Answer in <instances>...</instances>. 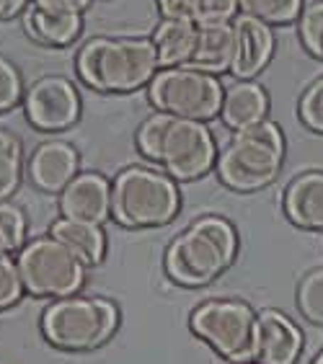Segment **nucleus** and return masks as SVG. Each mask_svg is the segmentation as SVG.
I'll list each match as a JSON object with an SVG mask.
<instances>
[{"instance_id":"f257e3e1","label":"nucleus","mask_w":323,"mask_h":364,"mask_svg":"<svg viewBox=\"0 0 323 364\" xmlns=\"http://www.w3.org/2000/svg\"><path fill=\"white\" fill-rule=\"evenodd\" d=\"M137 150L161 166L174 181H194L218 163V142L210 127L174 114H153L137 129Z\"/></svg>"},{"instance_id":"f03ea898","label":"nucleus","mask_w":323,"mask_h":364,"mask_svg":"<svg viewBox=\"0 0 323 364\" xmlns=\"http://www.w3.org/2000/svg\"><path fill=\"white\" fill-rule=\"evenodd\" d=\"M238 256V232L225 218L204 215L179 232L166 248L163 267L181 287H204L233 267Z\"/></svg>"},{"instance_id":"7ed1b4c3","label":"nucleus","mask_w":323,"mask_h":364,"mask_svg":"<svg viewBox=\"0 0 323 364\" xmlns=\"http://www.w3.org/2000/svg\"><path fill=\"white\" fill-rule=\"evenodd\" d=\"M75 68L80 80L93 91L129 93L150 85L161 65L150 39L93 36L78 52Z\"/></svg>"},{"instance_id":"20e7f679","label":"nucleus","mask_w":323,"mask_h":364,"mask_svg":"<svg viewBox=\"0 0 323 364\" xmlns=\"http://www.w3.org/2000/svg\"><path fill=\"white\" fill-rule=\"evenodd\" d=\"M181 194L169 173L129 166L112 181V218L122 228H163L179 215Z\"/></svg>"},{"instance_id":"39448f33","label":"nucleus","mask_w":323,"mask_h":364,"mask_svg":"<svg viewBox=\"0 0 323 364\" xmlns=\"http://www.w3.org/2000/svg\"><path fill=\"white\" fill-rule=\"evenodd\" d=\"M285 163V137L274 122L238 129L233 140L223 147L215 168L220 181L233 191L264 189L280 176Z\"/></svg>"},{"instance_id":"423d86ee","label":"nucleus","mask_w":323,"mask_h":364,"mask_svg":"<svg viewBox=\"0 0 323 364\" xmlns=\"http://www.w3.org/2000/svg\"><path fill=\"white\" fill-rule=\"evenodd\" d=\"M120 328V310L106 297L68 294L42 313L44 338L60 351H93Z\"/></svg>"},{"instance_id":"0eeeda50","label":"nucleus","mask_w":323,"mask_h":364,"mask_svg":"<svg viewBox=\"0 0 323 364\" xmlns=\"http://www.w3.org/2000/svg\"><path fill=\"white\" fill-rule=\"evenodd\" d=\"M191 333L233 364L253 362L256 310L240 300H207L189 318Z\"/></svg>"},{"instance_id":"6e6552de","label":"nucleus","mask_w":323,"mask_h":364,"mask_svg":"<svg viewBox=\"0 0 323 364\" xmlns=\"http://www.w3.org/2000/svg\"><path fill=\"white\" fill-rule=\"evenodd\" d=\"M223 85L212 73L199 68H166L150 80V101L158 112L184 119L210 122L223 106Z\"/></svg>"},{"instance_id":"1a4fd4ad","label":"nucleus","mask_w":323,"mask_h":364,"mask_svg":"<svg viewBox=\"0 0 323 364\" xmlns=\"http://www.w3.org/2000/svg\"><path fill=\"white\" fill-rule=\"evenodd\" d=\"M16 264H18L23 289L34 297H52V300L80 292V287L85 284V272H88L52 235L23 245Z\"/></svg>"},{"instance_id":"9d476101","label":"nucleus","mask_w":323,"mask_h":364,"mask_svg":"<svg viewBox=\"0 0 323 364\" xmlns=\"http://www.w3.org/2000/svg\"><path fill=\"white\" fill-rule=\"evenodd\" d=\"M23 114L42 132H63L80 119V96L63 75H44L23 93Z\"/></svg>"},{"instance_id":"9b49d317","label":"nucleus","mask_w":323,"mask_h":364,"mask_svg":"<svg viewBox=\"0 0 323 364\" xmlns=\"http://www.w3.org/2000/svg\"><path fill=\"white\" fill-rule=\"evenodd\" d=\"M305 346L300 326L282 310L267 308L256 313V364H295Z\"/></svg>"},{"instance_id":"f8f14e48","label":"nucleus","mask_w":323,"mask_h":364,"mask_svg":"<svg viewBox=\"0 0 323 364\" xmlns=\"http://www.w3.org/2000/svg\"><path fill=\"white\" fill-rule=\"evenodd\" d=\"M78 168L80 155L65 140H47L36 145L26 163L28 181L44 194H60L78 176Z\"/></svg>"},{"instance_id":"ddd939ff","label":"nucleus","mask_w":323,"mask_h":364,"mask_svg":"<svg viewBox=\"0 0 323 364\" xmlns=\"http://www.w3.org/2000/svg\"><path fill=\"white\" fill-rule=\"evenodd\" d=\"M60 212L68 220L101 225L112 218V181L101 173H78L63 191H60Z\"/></svg>"},{"instance_id":"4468645a","label":"nucleus","mask_w":323,"mask_h":364,"mask_svg":"<svg viewBox=\"0 0 323 364\" xmlns=\"http://www.w3.org/2000/svg\"><path fill=\"white\" fill-rule=\"evenodd\" d=\"M235 28V57H233L231 73L238 80H251L269 65L274 55V34L269 23L240 14L233 18Z\"/></svg>"},{"instance_id":"2eb2a0df","label":"nucleus","mask_w":323,"mask_h":364,"mask_svg":"<svg viewBox=\"0 0 323 364\" xmlns=\"http://www.w3.org/2000/svg\"><path fill=\"white\" fill-rule=\"evenodd\" d=\"M282 210L295 228L323 232V171H305L287 183Z\"/></svg>"},{"instance_id":"dca6fc26","label":"nucleus","mask_w":323,"mask_h":364,"mask_svg":"<svg viewBox=\"0 0 323 364\" xmlns=\"http://www.w3.org/2000/svg\"><path fill=\"white\" fill-rule=\"evenodd\" d=\"M23 28L36 44L44 47H68L83 31V14L73 11H55V8L31 6L23 14Z\"/></svg>"},{"instance_id":"f3484780","label":"nucleus","mask_w":323,"mask_h":364,"mask_svg":"<svg viewBox=\"0 0 323 364\" xmlns=\"http://www.w3.org/2000/svg\"><path fill=\"white\" fill-rule=\"evenodd\" d=\"M267 112H269L267 91L259 83H253V80H238V83H233L223 93L220 119L233 132L264 122L267 119Z\"/></svg>"},{"instance_id":"a211bd4d","label":"nucleus","mask_w":323,"mask_h":364,"mask_svg":"<svg viewBox=\"0 0 323 364\" xmlns=\"http://www.w3.org/2000/svg\"><path fill=\"white\" fill-rule=\"evenodd\" d=\"M50 235L63 243L85 269L99 267L106 256V232L101 230V225L60 218L52 223Z\"/></svg>"},{"instance_id":"6ab92c4d","label":"nucleus","mask_w":323,"mask_h":364,"mask_svg":"<svg viewBox=\"0 0 323 364\" xmlns=\"http://www.w3.org/2000/svg\"><path fill=\"white\" fill-rule=\"evenodd\" d=\"M235 57V28L233 23H199L197 47L191 55V68L204 73H228Z\"/></svg>"},{"instance_id":"aec40b11","label":"nucleus","mask_w":323,"mask_h":364,"mask_svg":"<svg viewBox=\"0 0 323 364\" xmlns=\"http://www.w3.org/2000/svg\"><path fill=\"white\" fill-rule=\"evenodd\" d=\"M199 23L189 18H163L153 34V47L161 68H179L189 65L194 47H197Z\"/></svg>"},{"instance_id":"412c9836","label":"nucleus","mask_w":323,"mask_h":364,"mask_svg":"<svg viewBox=\"0 0 323 364\" xmlns=\"http://www.w3.org/2000/svg\"><path fill=\"white\" fill-rule=\"evenodd\" d=\"M23 178V145L18 134L0 129V202L18 191Z\"/></svg>"},{"instance_id":"4be33fe9","label":"nucleus","mask_w":323,"mask_h":364,"mask_svg":"<svg viewBox=\"0 0 323 364\" xmlns=\"http://www.w3.org/2000/svg\"><path fill=\"white\" fill-rule=\"evenodd\" d=\"M240 14L253 16L264 23H290L300 18L302 0H238Z\"/></svg>"},{"instance_id":"5701e85b","label":"nucleus","mask_w":323,"mask_h":364,"mask_svg":"<svg viewBox=\"0 0 323 364\" xmlns=\"http://www.w3.org/2000/svg\"><path fill=\"white\" fill-rule=\"evenodd\" d=\"M28 223L16 204L0 202V251L18 253L26 245Z\"/></svg>"},{"instance_id":"b1692460","label":"nucleus","mask_w":323,"mask_h":364,"mask_svg":"<svg viewBox=\"0 0 323 364\" xmlns=\"http://www.w3.org/2000/svg\"><path fill=\"white\" fill-rule=\"evenodd\" d=\"M297 310L305 321L323 326V267L308 272L297 284Z\"/></svg>"},{"instance_id":"393cba45","label":"nucleus","mask_w":323,"mask_h":364,"mask_svg":"<svg viewBox=\"0 0 323 364\" xmlns=\"http://www.w3.org/2000/svg\"><path fill=\"white\" fill-rule=\"evenodd\" d=\"M300 39L310 55L323 60V0H313L300 11Z\"/></svg>"},{"instance_id":"a878e982","label":"nucleus","mask_w":323,"mask_h":364,"mask_svg":"<svg viewBox=\"0 0 323 364\" xmlns=\"http://www.w3.org/2000/svg\"><path fill=\"white\" fill-rule=\"evenodd\" d=\"M23 282L18 274V264L14 256L6 251H0V313L8 308H14L16 302L23 297Z\"/></svg>"},{"instance_id":"bb28decb","label":"nucleus","mask_w":323,"mask_h":364,"mask_svg":"<svg viewBox=\"0 0 323 364\" xmlns=\"http://www.w3.org/2000/svg\"><path fill=\"white\" fill-rule=\"evenodd\" d=\"M23 98V80L21 73L11 60L0 57V114L21 104Z\"/></svg>"},{"instance_id":"cd10ccee","label":"nucleus","mask_w":323,"mask_h":364,"mask_svg":"<svg viewBox=\"0 0 323 364\" xmlns=\"http://www.w3.org/2000/svg\"><path fill=\"white\" fill-rule=\"evenodd\" d=\"M300 119L302 124L323 134V75L308 85V91L300 98Z\"/></svg>"},{"instance_id":"c85d7f7f","label":"nucleus","mask_w":323,"mask_h":364,"mask_svg":"<svg viewBox=\"0 0 323 364\" xmlns=\"http://www.w3.org/2000/svg\"><path fill=\"white\" fill-rule=\"evenodd\" d=\"M238 14V0H197V23H231Z\"/></svg>"},{"instance_id":"c756f323","label":"nucleus","mask_w":323,"mask_h":364,"mask_svg":"<svg viewBox=\"0 0 323 364\" xmlns=\"http://www.w3.org/2000/svg\"><path fill=\"white\" fill-rule=\"evenodd\" d=\"M163 18H189L197 21V0H155Z\"/></svg>"},{"instance_id":"7c9ffc66","label":"nucleus","mask_w":323,"mask_h":364,"mask_svg":"<svg viewBox=\"0 0 323 364\" xmlns=\"http://www.w3.org/2000/svg\"><path fill=\"white\" fill-rule=\"evenodd\" d=\"M36 6L55 8V11H73V14H83L91 6V0H34Z\"/></svg>"},{"instance_id":"2f4dec72","label":"nucleus","mask_w":323,"mask_h":364,"mask_svg":"<svg viewBox=\"0 0 323 364\" xmlns=\"http://www.w3.org/2000/svg\"><path fill=\"white\" fill-rule=\"evenodd\" d=\"M28 0H0V21H14L16 16L26 14Z\"/></svg>"},{"instance_id":"473e14b6","label":"nucleus","mask_w":323,"mask_h":364,"mask_svg":"<svg viewBox=\"0 0 323 364\" xmlns=\"http://www.w3.org/2000/svg\"><path fill=\"white\" fill-rule=\"evenodd\" d=\"M310 364H323V349L318 351V354H316V359H313V362H310Z\"/></svg>"},{"instance_id":"72a5a7b5","label":"nucleus","mask_w":323,"mask_h":364,"mask_svg":"<svg viewBox=\"0 0 323 364\" xmlns=\"http://www.w3.org/2000/svg\"><path fill=\"white\" fill-rule=\"evenodd\" d=\"M243 364H256V362H243Z\"/></svg>"}]
</instances>
